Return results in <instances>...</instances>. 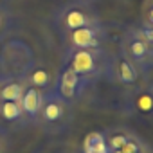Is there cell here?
Instances as JSON below:
<instances>
[{
	"instance_id": "obj_9",
	"label": "cell",
	"mask_w": 153,
	"mask_h": 153,
	"mask_svg": "<svg viewBox=\"0 0 153 153\" xmlns=\"http://www.w3.org/2000/svg\"><path fill=\"white\" fill-rule=\"evenodd\" d=\"M140 72L137 67L121 52L112 54V79L114 83H119L123 87H131L137 83Z\"/></svg>"
},
{
	"instance_id": "obj_12",
	"label": "cell",
	"mask_w": 153,
	"mask_h": 153,
	"mask_svg": "<svg viewBox=\"0 0 153 153\" xmlns=\"http://www.w3.org/2000/svg\"><path fill=\"white\" fill-rule=\"evenodd\" d=\"M24 90H25L24 79L0 76V101H20Z\"/></svg>"
},
{
	"instance_id": "obj_5",
	"label": "cell",
	"mask_w": 153,
	"mask_h": 153,
	"mask_svg": "<svg viewBox=\"0 0 153 153\" xmlns=\"http://www.w3.org/2000/svg\"><path fill=\"white\" fill-rule=\"evenodd\" d=\"M119 49V52L126 56L140 74L148 76L149 72H153V45L137 36L131 29H126V33L121 36Z\"/></svg>"
},
{
	"instance_id": "obj_14",
	"label": "cell",
	"mask_w": 153,
	"mask_h": 153,
	"mask_svg": "<svg viewBox=\"0 0 153 153\" xmlns=\"http://www.w3.org/2000/svg\"><path fill=\"white\" fill-rule=\"evenodd\" d=\"M79 153H110V148L106 144L105 133L103 131H90L83 139Z\"/></svg>"
},
{
	"instance_id": "obj_7",
	"label": "cell",
	"mask_w": 153,
	"mask_h": 153,
	"mask_svg": "<svg viewBox=\"0 0 153 153\" xmlns=\"http://www.w3.org/2000/svg\"><path fill=\"white\" fill-rule=\"evenodd\" d=\"M88 85H90L88 79H85L83 76H79L78 72H74L70 67L61 65L59 72L56 74V78H54L52 90L61 99H65L67 103L76 105V103L81 99V96H83V92L87 90Z\"/></svg>"
},
{
	"instance_id": "obj_6",
	"label": "cell",
	"mask_w": 153,
	"mask_h": 153,
	"mask_svg": "<svg viewBox=\"0 0 153 153\" xmlns=\"http://www.w3.org/2000/svg\"><path fill=\"white\" fill-rule=\"evenodd\" d=\"M63 43L67 49H96V47H105L108 42V29L103 22L85 25L79 29H74L61 36Z\"/></svg>"
},
{
	"instance_id": "obj_19",
	"label": "cell",
	"mask_w": 153,
	"mask_h": 153,
	"mask_svg": "<svg viewBox=\"0 0 153 153\" xmlns=\"http://www.w3.org/2000/svg\"><path fill=\"white\" fill-rule=\"evenodd\" d=\"M148 101H149V114L153 115V81L148 85Z\"/></svg>"
},
{
	"instance_id": "obj_13",
	"label": "cell",
	"mask_w": 153,
	"mask_h": 153,
	"mask_svg": "<svg viewBox=\"0 0 153 153\" xmlns=\"http://www.w3.org/2000/svg\"><path fill=\"white\" fill-rule=\"evenodd\" d=\"M103 133H105V139H106V144H108L110 151H114V149H121V148H123V146H124L133 135H135V131L130 130V128H126V126L108 128V130H105Z\"/></svg>"
},
{
	"instance_id": "obj_21",
	"label": "cell",
	"mask_w": 153,
	"mask_h": 153,
	"mask_svg": "<svg viewBox=\"0 0 153 153\" xmlns=\"http://www.w3.org/2000/svg\"><path fill=\"white\" fill-rule=\"evenodd\" d=\"M11 0H0V6H9Z\"/></svg>"
},
{
	"instance_id": "obj_18",
	"label": "cell",
	"mask_w": 153,
	"mask_h": 153,
	"mask_svg": "<svg viewBox=\"0 0 153 153\" xmlns=\"http://www.w3.org/2000/svg\"><path fill=\"white\" fill-rule=\"evenodd\" d=\"M144 22L153 25V0H149V2L146 4V9H144Z\"/></svg>"
},
{
	"instance_id": "obj_1",
	"label": "cell",
	"mask_w": 153,
	"mask_h": 153,
	"mask_svg": "<svg viewBox=\"0 0 153 153\" xmlns=\"http://www.w3.org/2000/svg\"><path fill=\"white\" fill-rule=\"evenodd\" d=\"M63 65L70 67L74 72L83 76L90 83L105 79L114 83L112 79V52L105 47L96 49H65Z\"/></svg>"
},
{
	"instance_id": "obj_3",
	"label": "cell",
	"mask_w": 153,
	"mask_h": 153,
	"mask_svg": "<svg viewBox=\"0 0 153 153\" xmlns=\"http://www.w3.org/2000/svg\"><path fill=\"white\" fill-rule=\"evenodd\" d=\"M74 105L61 99L54 90L43 94V103L34 124L47 135H61L68 130L74 119Z\"/></svg>"
},
{
	"instance_id": "obj_11",
	"label": "cell",
	"mask_w": 153,
	"mask_h": 153,
	"mask_svg": "<svg viewBox=\"0 0 153 153\" xmlns=\"http://www.w3.org/2000/svg\"><path fill=\"white\" fill-rule=\"evenodd\" d=\"M24 81H25V85H29V87L40 88L42 92H49V90H52V87H54V76H52V72H51L47 67L34 63V65L31 67V70L24 76Z\"/></svg>"
},
{
	"instance_id": "obj_16",
	"label": "cell",
	"mask_w": 153,
	"mask_h": 153,
	"mask_svg": "<svg viewBox=\"0 0 153 153\" xmlns=\"http://www.w3.org/2000/svg\"><path fill=\"white\" fill-rule=\"evenodd\" d=\"M137 36H140V38H144L146 42H149L151 45H153V25H149V24H146V22H142L140 25H135V27H130Z\"/></svg>"
},
{
	"instance_id": "obj_10",
	"label": "cell",
	"mask_w": 153,
	"mask_h": 153,
	"mask_svg": "<svg viewBox=\"0 0 153 153\" xmlns=\"http://www.w3.org/2000/svg\"><path fill=\"white\" fill-rule=\"evenodd\" d=\"M43 94L40 88H34V87H29L25 85V90L22 94V99H20V105H22V110L29 121V124H34L36 117H38V112L42 108V103H43Z\"/></svg>"
},
{
	"instance_id": "obj_2",
	"label": "cell",
	"mask_w": 153,
	"mask_h": 153,
	"mask_svg": "<svg viewBox=\"0 0 153 153\" xmlns=\"http://www.w3.org/2000/svg\"><path fill=\"white\" fill-rule=\"evenodd\" d=\"M96 2L97 0H68L58 6L52 13V24L59 36H65L74 29L101 22Z\"/></svg>"
},
{
	"instance_id": "obj_22",
	"label": "cell",
	"mask_w": 153,
	"mask_h": 153,
	"mask_svg": "<svg viewBox=\"0 0 153 153\" xmlns=\"http://www.w3.org/2000/svg\"><path fill=\"white\" fill-rule=\"evenodd\" d=\"M70 153H79V151H70Z\"/></svg>"
},
{
	"instance_id": "obj_15",
	"label": "cell",
	"mask_w": 153,
	"mask_h": 153,
	"mask_svg": "<svg viewBox=\"0 0 153 153\" xmlns=\"http://www.w3.org/2000/svg\"><path fill=\"white\" fill-rule=\"evenodd\" d=\"M15 25V15L9 6H0V43H2Z\"/></svg>"
},
{
	"instance_id": "obj_20",
	"label": "cell",
	"mask_w": 153,
	"mask_h": 153,
	"mask_svg": "<svg viewBox=\"0 0 153 153\" xmlns=\"http://www.w3.org/2000/svg\"><path fill=\"white\" fill-rule=\"evenodd\" d=\"M133 153H153V151H151L149 146H144V148H140V149H135Z\"/></svg>"
},
{
	"instance_id": "obj_4",
	"label": "cell",
	"mask_w": 153,
	"mask_h": 153,
	"mask_svg": "<svg viewBox=\"0 0 153 153\" xmlns=\"http://www.w3.org/2000/svg\"><path fill=\"white\" fill-rule=\"evenodd\" d=\"M36 63L33 47L22 38H6L0 45V76L20 78Z\"/></svg>"
},
{
	"instance_id": "obj_8",
	"label": "cell",
	"mask_w": 153,
	"mask_h": 153,
	"mask_svg": "<svg viewBox=\"0 0 153 153\" xmlns=\"http://www.w3.org/2000/svg\"><path fill=\"white\" fill-rule=\"evenodd\" d=\"M0 126L7 131H20L29 126L20 101H0Z\"/></svg>"
},
{
	"instance_id": "obj_17",
	"label": "cell",
	"mask_w": 153,
	"mask_h": 153,
	"mask_svg": "<svg viewBox=\"0 0 153 153\" xmlns=\"http://www.w3.org/2000/svg\"><path fill=\"white\" fill-rule=\"evenodd\" d=\"M11 146H13L11 131H7L6 128L0 126V153H9L11 151Z\"/></svg>"
}]
</instances>
